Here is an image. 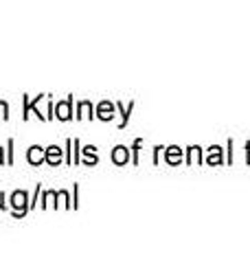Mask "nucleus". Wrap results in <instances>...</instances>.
Segmentation results:
<instances>
[{"mask_svg":"<svg viewBox=\"0 0 250 263\" xmlns=\"http://www.w3.org/2000/svg\"><path fill=\"white\" fill-rule=\"evenodd\" d=\"M11 209H13V215L15 217L27 215V211L31 209L29 206V195L24 193V191H13L11 193Z\"/></svg>","mask_w":250,"mask_h":263,"instance_id":"f257e3e1","label":"nucleus"},{"mask_svg":"<svg viewBox=\"0 0 250 263\" xmlns=\"http://www.w3.org/2000/svg\"><path fill=\"white\" fill-rule=\"evenodd\" d=\"M70 105H73V99L68 97L66 101H62V103H57V108H55V117L60 119V121H68L73 114H70Z\"/></svg>","mask_w":250,"mask_h":263,"instance_id":"f03ea898","label":"nucleus"},{"mask_svg":"<svg viewBox=\"0 0 250 263\" xmlns=\"http://www.w3.org/2000/svg\"><path fill=\"white\" fill-rule=\"evenodd\" d=\"M44 160L48 162V164H60L62 162V149L57 145H51L46 149V154H44Z\"/></svg>","mask_w":250,"mask_h":263,"instance_id":"7ed1b4c3","label":"nucleus"},{"mask_svg":"<svg viewBox=\"0 0 250 263\" xmlns=\"http://www.w3.org/2000/svg\"><path fill=\"white\" fill-rule=\"evenodd\" d=\"M44 154H46V152H42L40 145H33L31 149H29V154H27V160H29L31 164H42V160H44Z\"/></svg>","mask_w":250,"mask_h":263,"instance_id":"20e7f679","label":"nucleus"},{"mask_svg":"<svg viewBox=\"0 0 250 263\" xmlns=\"http://www.w3.org/2000/svg\"><path fill=\"white\" fill-rule=\"evenodd\" d=\"M97 117L103 119V121H110V119L114 117V105L108 103V101H103L101 105H99V110H97Z\"/></svg>","mask_w":250,"mask_h":263,"instance_id":"39448f33","label":"nucleus"},{"mask_svg":"<svg viewBox=\"0 0 250 263\" xmlns=\"http://www.w3.org/2000/svg\"><path fill=\"white\" fill-rule=\"evenodd\" d=\"M112 160L116 164H125L128 162V149H125V147H116V149L112 152Z\"/></svg>","mask_w":250,"mask_h":263,"instance_id":"423d86ee","label":"nucleus"},{"mask_svg":"<svg viewBox=\"0 0 250 263\" xmlns=\"http://www.w3.org/2000/svg\"><path fill=\"white\" fill-rule=\"evenodd\" d=\"M79 112L81 114H77V117H93V114H90V112H93V105H90L88 101H81L79 103Z\"/></svg>","mask_w":250,"mask_h":263,"instance_id":"0eeeda50","label":"nucleus"},{"mask_svg":"<svg viewBox=\"0 0 250 263\" xmlns=\"http://www.w3.org/2000/svg\"><path fill=\"white\" fill-rule=\"evenodd\" d=\"M83 154H86V162H88V164L97 162V154H95V147H86V149H83Z\"/></svg>","mask_w":250,"mask_h":263,"instance_id":"6e6552de","label":"nucleus"},{"mask_svg":"<svg viewBox=\"0 0 250 263\" xmlns=\"http://www.w3.org/2000/svg\"><path fill=\"white\" fill-rule=\"evenodd\" d=\"M0 119H9V105L0 101Z\"/></svg>","mask_w":250,"mask_h":263,"instance_id":"1a4fd4ad","label":"nucleus"},{"mask_svg":"<svg viewBox=\"0 0 250 263\" xmlns=\"http://www.w3.org/2000/svg\"><path fill=\"white\" fill-rule=\"evenodd\" d=\"M3 200H5V195H3V193H0V209H7V204H5Z\"/></svg>","mask_w":250,"mask_h":263,"instance_id":"9d476101","label":"nucleus"},{"mask_svg":"<svg viewBox=\"0 0 250 263\" xmlns=\"http://www.w3.org/2000/svg\"><path fill=\"white\" fill-rule=\"evenodd\" d=\"M5 162V158H3V147H0V164Z\"/></svg>","mask_w":250,"mask_h":263,"instance_id":"9b49d317","label":"nucleus"}]
</instances>
